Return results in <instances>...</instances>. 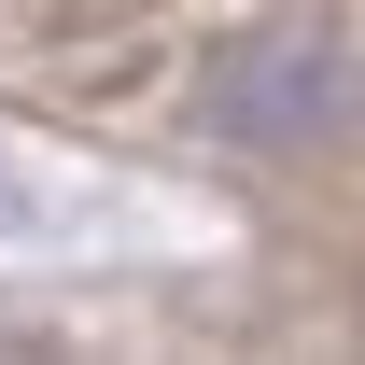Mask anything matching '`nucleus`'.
I'll return each mask as SVG.
<instances>
[{
  "label": "nucleus",
  "mask_w": 365,
  "mask_h": 365,
  "mask_svg": "<svg viewBox=\"0 0 365 365\" xmlns=\"http://www.w3.org/2000/svg\"><path fill=\"white\" fill-rule=\"evenodd\" d=\"M197 113H211V140H239V155H323V140L365 113V71H351L337 29L281 14V29H239V43L211 56Z\"/></svg>",
  "instance_id": "f257e3e1"
},
{
  "label": "nucleus",
  "mask_w": 365,
  "mask_h": 365,
  "mask_svg": "<svg viewBox=\"0 0 365 365\" xmlns=\"http://www.w3.org/2000/svg\"><path fill=\"white\" fill-rule=\"evenodd\" d=\"M0 351H14V323H0Z\"/></svg>",
  "instance_id": "f03ea898"
}]
</instances>
